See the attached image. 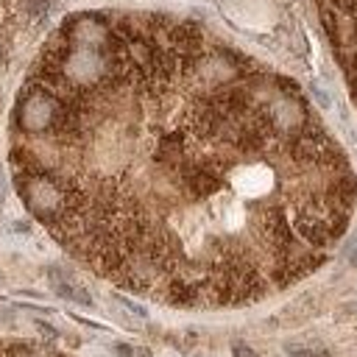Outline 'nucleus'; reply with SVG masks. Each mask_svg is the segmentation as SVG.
I'll return each mask as SVG.
<instances>
[{
    "label": "nucleus",
    "instance_id": "f257e3e1",
    "mask_svg": "<svg viewBox=\"0 0 357 357\" xmlns=\"http://www.w3.org/2000/svg\"><path fill=\"white\" fill-rule=\"evenodd\" d=\"M11 170L73 259L173 307L312 273L357 176L301 86L165 14H73L14 109Z\"/></svg>",
    "mask_w": 357,
    "mask_h": 357
},
{
    "label": "nucleus",
    "instance_id": "f03ea898",
    "mask_svg": "<svg viewBox=\"0 0 357 357\" xmlns=\"http://www.w3.org/2000/svg\"><path fill=\"white\" fill-rule=\"evenodd\" d=\"M318 8L357 103V0H318Z\"/></svg>",
    "mask_w": 357,
    "mask_h": 357
},
{
    "label": "nucleus",
    "instance_id": "7ed1b4c3",
    "mask_svg": "<svg viewBox=\"0 0 357 357\" xmlns=\"http://www.w3.org/2000/svg\"><path fill=\"white\" fill-rule=\"evenodd\" d=\"M0 357H67V354L33 343H0Z\"/></svg>",
    "mask_w": 357,
    "mask_h": 357
},
{
    "label": "nucleus",
    "instance_id": "20e7f679",
    "mask_svg": "<svg viewBox=\"0 0 357 357\" xmlns=\"http://www.w3.org/2000/svg\"><path fill=\"white\" fill-rule=\"evenodd\" d=\"M50 284H53V290H56L59 296L73 298V301H81V304H89V296H86L78 284H73L67 276H61V273H56V271H50Z\"/></svg>",
    "mask_w": 357,
    "mask_h": 357
},
{
    "label": "nucleus",
    "instance_id": "39448f33",
    "mask_svg": "<svg viewBox=\"0 0 357 357\" xmlns=\"http://www.w3.org/2000/svg\"><path fill=\"white\" fill-rule=\"evenodd\" d=\"M346 259L349 265H357V237L351 240V248H346Z\"/></svg>",
    "mask_w": 357,
    "mask_h": 357
},
{
    "label": "nucleus",
    "instance_id": "423d86ee",
    "mask_svg": "<svg viewBox=\"0 0 357 357\" xmlns=\"http://www.w3.org/2000/svg\"><path fill=\"white\" fill-rule=\"evenodd\" d=\"M287 351H290V357H315L310 349H298V346H287Z\"/></svg>",
    "mask_w": 357,
    "mask_h": 357
},
{
    "label": "nucleus",
    "instance_id": "0eeeda50",
    "mask_svg": "<svg viewBox=\"0 0 357 357\" xmlns=\"http://www.w3.org/2000/svg\"><path fill=\"white\" fill-rule=\"evenodd\" d=\"M234 354H237V357H257V354H254L248 346H243V343H237V346H234Z\"/></svg>",
    "mask_w": 357,
    "mask_h": 357
}]
</instances>
